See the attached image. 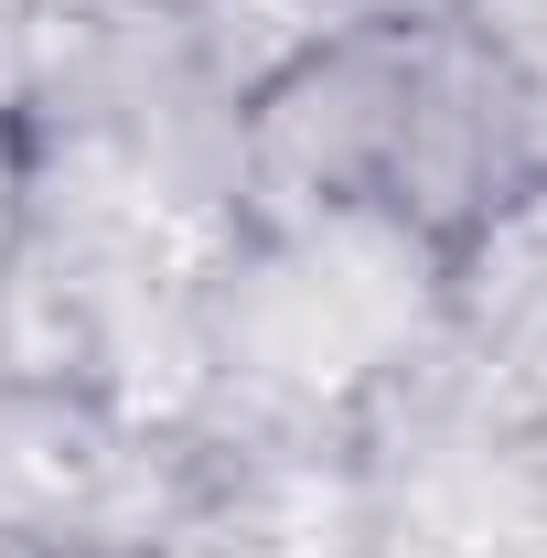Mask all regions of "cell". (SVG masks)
Returning <instances> with one entry per match:
<instances>
[{
	"mask_svg": "<svg viewBox=\"0 0 547 558\" xmlns=\"http://www.w3.org/2000/svg\"><path fill=\"white\" fill-rule=\"evenodd\" d=\"M236 172L269 226H387L473 247L547 183L526 65L462 11H365L269 65L236 108Z\"/></svg>",
	"mask_w": 547,
	"mask_h": 558,
	"instance_id": "obj_1",
	"label": "cell"
},
{
	"mask_svg": "<svg viewBox=\"0 0 547 558\" xmlns=\"http://www.w3.org/2000/svg\"><path fill=\"white\" fill-rule=\"evenodd\" d=\"M22 236H33V119L0 86V269L22 258Z\"/></svg>",
	"mask_w": 547,
	"mask_h": 558,
	"instance_id": "obj_2",
	"label": "cell"
}]
</instances>
